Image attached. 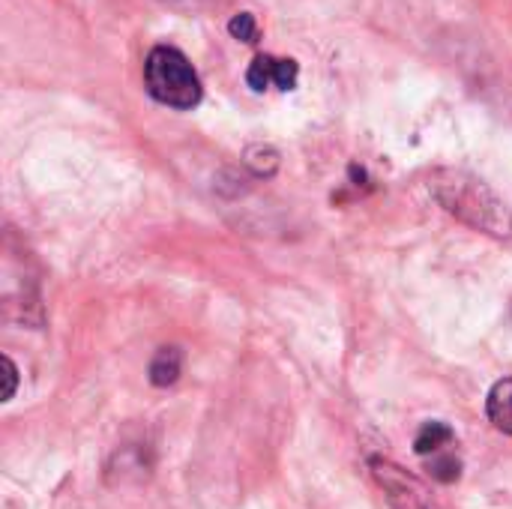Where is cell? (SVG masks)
Here are the masks:
<instances>
[{"label": "cell", "mask_w": 512, "mask_h": 509, "mask_svg": "<svg viewBox=\"0 0 512 509\" xmlns=\"http://www.w3.org/2000/svg\"><path fill=\"white\" fill-rule=\"evenodd\" d=\"M372 474L381 483V489L387 492L393 509H441L423 480H417L405 468L393 465L390 459H372Z\"/></svg>", "instance_id": "277c9868"}, {"label": "cell", "mask_w": 512, "mask_h": 509, "mask_svg": "<svg viewBox=\"0 0 512 509\" xmlns=\"http://www.w3.org/2000/svg\"><path fill=\"white\" fill-rule=\"evenodd\" d=\"M486 414L495 423V429L512 435V378H504L492 387L486 399Z\"/></svg>", "instance_id": "8992f818"}, {"label": "cell", "mask_w": 512, "mask_h": 509, "mask_svg": "<svg viewBox=\"0 0 512 509\" xmlns=\"http://www.w3.org/2000/svg\"><path fill=\"white\" fill-rule=\"evenodd\" d=\"M297 63L294 60H279V57H255L249 72H246V81L252 90H267L270 84H276L279 90H294L297 87Z\"/></svg>", "instance_id": "5b68a950"}, {"label": "cell", "mask_w": 512, "mask_h": 509, "mask_svg": "<svg viewBox=\"0 0 512 509\" xmlns=\"http://www.w3.org/2000/svg\"><path fill=\"white\" fill-rule=\"evenodd\" d=\"M144 84H147V93L168 108L189 111L201 102V78H198L195 66L189 63V57L183 51H177L171 45H156L147 54Z\"/></svg>", "instance_id": "7a4b0ae2"}, {"label": "cell", "mask_w": 512, "mask_h": 509, "mask_svg": "<svg viewBox=\"0 0 512 509\" xmlns=\"http://www.w3.org/2000/svg\"><path fill=\"white\" fill-rule=\"evenodd\" d=\"M228 30H231L234 39H243V42H255L258 39V24H255V18L249 12L234 15L231 24H228Z\"/></svg>", "instance_id": "ba28073f"}, {"label": "cell", "mask_w": 512, "mask_h": 509, "mask_svg": "<svg viewBox=\"0 0 512 509\" xmlns=\"http://www.w3.org/2000/svg\"><path fill=\"white\" fill-rule=\"evenodd\" d=\"M180 369H183V354L177 348H159L150 363V381L156 387H171L180 378Z\"/></svg>", "instance_id": "52a82bcc"}, {"label": "cell", "mask_w": 512, "mask_h": 509, "mask_svg": "<svg viewBox=\"0 0 512 509\" xmlns=\"http://www.w3.org/2000/svg\"><path fill=\"white\" fill-rule=\"evenodd\" d=\"M456 447V432L441 420L426 423L414 441V453L426 462V471L438 483H456L462 477V459Z\"/></svg>", "instance_id": "3957f363"}, {"label": "cell", "mask_w": 512, "mask_h": 509, "mask_svg": "<svg viewBox=\"0 0 512 509\" xmlns=\"http://www.w3.org/2000/svg\"><path fill=\"white\" fill-rule=\"evenodd\" d=\"M432 192L447 213H453L474 231L512 237V213L483 180L465 171H441L432 183Z\"/></svg>", "instance_id": "6da1fadb"}, {"label": "cell", "mask_w": 512, "mask_h": 509, "mask_svg": "<svg viewBox=\"0 0 512 509\" xmlns=\"http://www.w3.org/2000/svg\"><path fill=\"white\" fill-rule=\"evenodd\" d=\"M3 369H6V393H3V402H9L15 396V387H18V369L9 357H3Z\"/></svg>", "instance_id": "9c48e42d"}]
</instances>
